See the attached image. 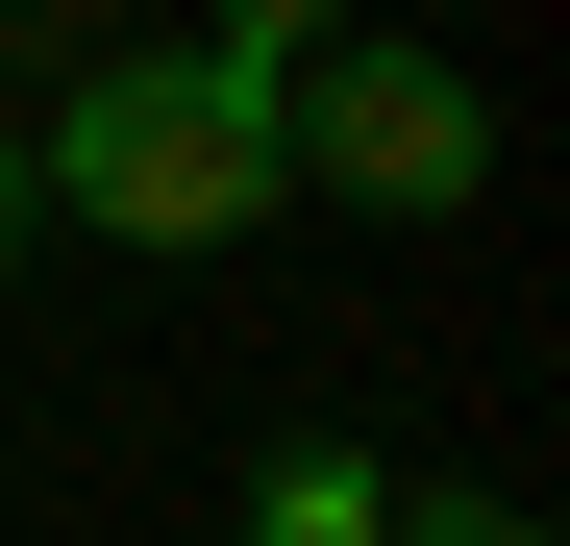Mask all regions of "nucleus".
<instances>
[{"label":"nucleus","instance_id":"nucleus-1","mask_svg":"<svg viewBox=\"0 0 570 546\" xmlns=\"http://www.w3.org/2000/svg\"><path fill=\"white\" fill-rule=\"evenodd\" d=\"M26 199L100 224V248H248L273 199H298V174H273V75L248 50H75Z\"/></svg>","mask_w":570,"mask_h":546},{"label":"nucleus","instance_id":"nucleus-2","mask_svg":"<svg viewBox=\"0 0 570 546\" xmlns=\"http://www.w3.org/2000/svg\"><path fill=\"white\" fill-rule=\"evenodd\" d=\"M273 174L347 199V224H471L497 199V100H471L422 26H323L298 75H273Z\"/></svg>","mask_w":570,"mask_h":546},{"label":"nucleus","instance_id":"nucleus-3","mask_svg":"<svg viewBox=\"0 0 570 546\" xmlns=\"http://www.w3.org/2000/svg\"><path fill=\"white\" fill-rule=\"evenodd\" d=\"M372 497H397V472H372L347 422H298V447L248 472V546H372Z\"/></svg>","mask_w":570,"mask_h":546},{"label":"nucleus","instance_id":"nucleus-4","mask_svg":"<svg viewBox=\"0 0 570 546\" xmlns=\"http://www.w3.org/2000/svg\"><path fill=\"white\" fill-rule=\"evenodd\" d=\"M372 546H546L521 497H372Z\"/></svg>","mask_w":570,"mask_h":546},{"label":"nucleus","instance_id":"nucleus-5","mask_svg":"<svg viewBox=\"0 0 570 546\" xmlns=\"http://www.w3.org/2000/svg\"><path fill=\"white\" fill-rule=\"evenodd\" d=\"M323 26H347V0H224V26H199V50H248V75H298Z\"/></svg>","mask_w":570,"mask_h":546},{"label":"nucleus","instance_id":"nucleus-6","mask_svg":"<svg viewBox=\"0 0 570 546\" xmlns=\"http://www.w3.org/2000/svg\"><path fill=\"white\" fill-rule=\"evenodd\" d=\"M0 248H26V149H0Z\"/></svg>","mask_w":570,"mask_h":546}]
</instances>
